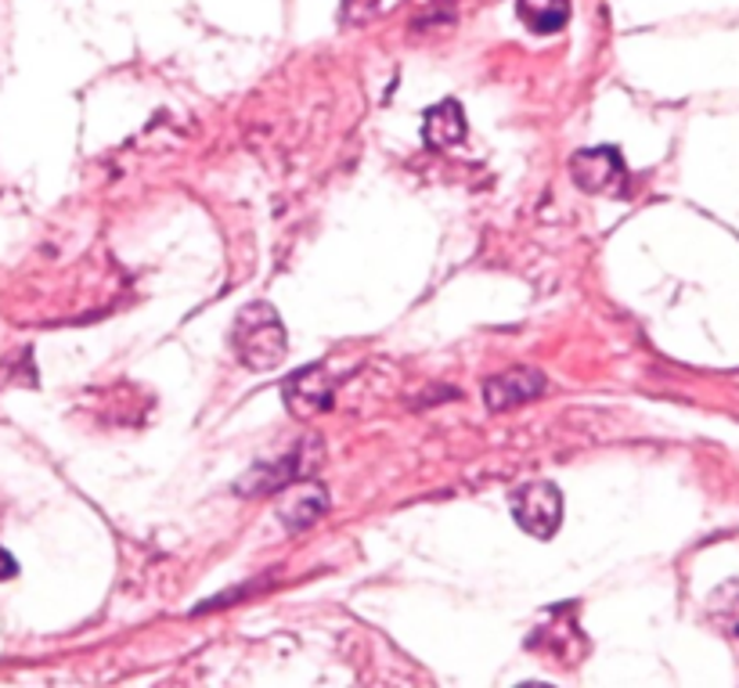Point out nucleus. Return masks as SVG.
Here are the masks:
<instances>
[{"mask_svg":"<svg viewBox=\"0 0 739 688\" xmlns=\"http://www.w3.org/2000/svg\"><path fill=\"white\" fill-rule=\"evenodd\" d=\"M422 137L430 148H451L459 145L465 137V112L459 101H440L430 112H426V123H422Z\"/></svg>","mask_w":739,"mask_h":688,"instance_id":"423d86ee","label":"nucleus"},{"mask_svg":"<svg viewBox=\"0 0 739 688\" xmlns=\"http://www.w3.org/2000/svg\"><path fill=\"white\" fill-rule=\"evenodd\" d=\"M512 515L527 534L552 537L563 519V498L552 484H527L512 495Z\"/></svg>","mask_w":739,"mask_h":688,"instance_id":"f03ea898","label":"nucleus"},{"mask_svg":"<svg viewBox=\"0 0 739 688\" xmlns=\"http://www.w3.org/2000/svg\"><path fill=\"white\" fill-rule=\"evenodd\" d=\"M15 574H19V563L11 559V555H8L4 548H0V580H11Z\"/></svg>","mask_w":739,"mask_h":688,"instance_id":"6e6552de","label":"nucleus"},{"mask_svg":"<svg viewBox=\"0 0 739 688\" xmlns=\"http://www.w3.org/2000/svg\"><path fill=\"white\" fill-rule=\"evenodd\" d=\"M544 389V375L538 371H516V375H498V379H487L484 397L495 411H505L512 404H523V400L538 397Z\"/></svg>","mask_w":739,"mask_h":688,"instance_id":"39448f33","label":"nucleus"},{"mask_svg":"<svg viewBox=\"0 0 739 688\" xmlns=\"http://www.w3.org/2000/svg\"><path fill=\"white\" fill-rule=\"evenodd\" d=\"M231 346H235V354L245 368L253 371L275 368L285 357V329H282L278 310L271 303L245 307L235 321V332H231Z\"/></svg>","mask_w":739,"mask_h":688,"instance_id":"f257e3e1","label":"nucleus"},{"mask_svg":"<svg viewBox=\"0 0 739 688\" xmlns=\"http://www.w3.org/2000/svg\"><path fill=\"white\" fill-rule=\"evenodd\" d=\"M285 397H289L296 414L326 411L332 404V382L326 379V371L321 368H304L285 382Z\"/></svg>","mask_w":739,"mask_h":688,"instance_id":"20e7f679","label":"nucleus"},{"mask_svg":"<svg viewBox=\"0 0 739 688\" xmlns=\"http://www.w3.org/2000/svg\"><path fill=\"white\" fill-rule=\"evenodd\" d=\"M520 19L534 33H560L570 19V0H520Z\"/></svg>","mask_w":739,"mask_h":688,"instance_id":"0eeeda50","label":"nucleus"},{"mask_svg":"<svg viewBox=\"0 0 739 688\" xmlns=\"http://www.w3.org/2000/svg\"><path fill=\"white\" fill-rule=\"evenodd\" d=\"M570 170H574L577 185L585 188V191L625 195V188H628V170H625V163H620V155L614 148L577 152L574 163H570Z\"/></svg>","mask_w":739,"mask_h":688,"instance_id":"7ed1b4c3","label":"nucleus"}]
</instances>
